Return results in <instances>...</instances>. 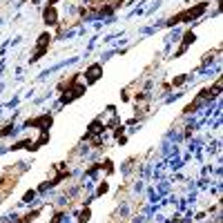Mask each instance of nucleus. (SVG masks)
Returning a JSON list of instances; mask_svg holds the SVG:
<instances>
[{"instance_id": "f257e3e1", "label": "nucleus", "mask_w": 223, "mask_h": 223, "mask_svg": "<svg viewBox=\"0 0 223 223\" xmlns=\"http://www.w3.org/2000/svg\"><path fill=\"white\" fill-rule=\"evenodd\" d=\"M45 22H47V25H56V9L51 5L45 9Z\"/></svg>"}, {"instance_id": "f03ea898", "label": "nucleus", "mask_w": 223, "mask_h": 223, "mask_svg": "<svg viewBox=\"0 0 223 223\" xmlns=\"http://www.w3.org/2000/svg\"><path fill=\"white\" fill-rule=\"evenodd\" d=\"M98 74H100V65H91V67L87 69V76H89V83H94L98 78Z\"/></svg>"}, {"instance_id": "7ed1b4c3", "label": "nucleus", "mask_w": 223, "mask_h": 223, "mask_svg": "<svg viewBox=\"0 0 223 223\" xmlns=\"http://www.w3.org/2000/svg\"><path fill=\"white\" fill-rule=\"evenodd\" d=\"M34 197H36V192H34V190H31V192H27V194H25V203L34 201Z\"/></svg>"}]
</instances>
